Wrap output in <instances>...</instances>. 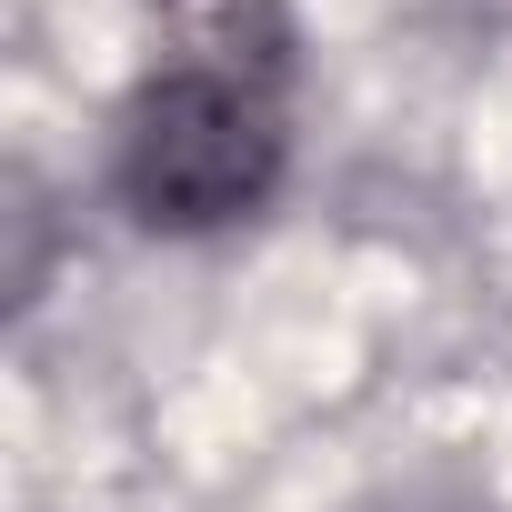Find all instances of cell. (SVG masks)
<instances>
[{"mask_svg":"<svg viewBox=\"0 0 512 512\" xmlns=\"http://www.w3.org/2000/svg\"><path fill=\"white\" fill-rule=\"evenodd\" d=\"M292 171V21L272 0H171L111 121V191L141 231H231Z\"/></svg>","mask_w":512,"mask_h":512,"instance_id":"1","label":"cell"}]
</instances>
